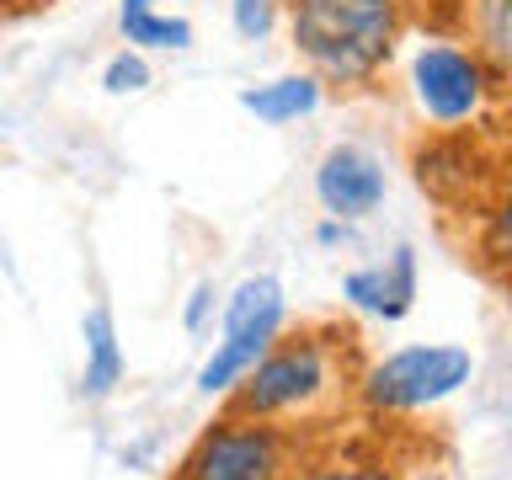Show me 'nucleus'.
<instances>
[{"label":"nucleus","mask_w":512,"mask_h":480,"mask_svg":"<svg viewBox=\"0 0 512 480\" xmlns=\"http://www.w3.org/2000/svg\"><path fill=\"white\" fill-rule=\"evenodd\" d=\"M230 22L240 38H267L272 22H278V0H230Z\"/></svg>","instance_id":"obj_14"},{"label":"nucleus","mask_w":512,"mask_h":480,"mask_svg":"<svg viewBox=\"0 0 512 480\" xmlns=\"http://www.w3.org/2000/svg\"><path fill=\"white\" fill-rule=\"evenodd\" d=\"M240 107H246L256 123L310 118V112L320 107V80L315 75H278V80H267V86H246V91H240Z\"/></svg>","instance_id":"obj_10"},{"label":"nucleus","mask_w":512,"mask_h":480,"mask_svg":"<svg viewBox=\"0 0 512 480\" xmlns=\"http://www.w3.org/2000/svg\"><path fill=\"white\" fill-rule=\"evenodd\" d=\"M80 336H86V368H80V390L86 400H107L123 384V347H118V326H112L107 304H91L86 320H80Z\"/></svg>","instance_id":"obj_9"},{"label":"nucleus","mask_w":512,"mask_h":480,"mask_svg":"<svg viewBox=\"0 0 512 480\" xmlns=\"http://www.w3.org/2000/svg\"><path fill=\"white\" fill-rule=\"evenodd\" d=\"M491 256L512 272V192L496 203V214H491Z\"/></svg>","instance_id":"obj_15"},{"label":"nucleus","mask_w":512,"mask_h":480,"mask_svg":"<svg viewBox=\"0 0 512 480\" xmlns=\"http://www.w3.org/2000/svg\"><path fill=\"white\" fill-rule=\"evenodd\" d=\"M288 315L283 283L278 278H246L224 299V336L219 347L208 352V363L198 368V390L203 395H230L240 379L262 363V352L278 342Z\"/></svg>","instance_id":"obj_3"},{"label":"nucleus","mask_w":512,"mask_h":480,"mask_svg":"<svg viewBox=\"0 0 512 480\" xmlns=\"http://www.w3.org/2000/svg\"><path fill=\"white\" fill-rule=\"evenodd\" d=\"M102 86L112 96H134V91L150 86V64H144L139 48H118V54L102 64Z\"/></svg>","instance_id":"obj_12"},{"label":"nucleus","mask_w":512,"mask_h":480,"mask_svg":"<svg viewBox=\"0 0 512 480\" xmlns=\"http://www.w3.org/2000/svg\"><path fill=\"white\" fill-rule=\"evenodd\" d=\"M310 480H395V475L368 470V464H336V470H315Z\"/></svg>","instance_id":"obj_17"},{"label":"nucleus","mask_w":512,"mask_h":480,"mask_svg":"<svg viewBox=\"0 0 512 480\" xmlns=\"http://www.w3.org/2000/svg\"><path fill=\"white\" fill-rule=\"evenodd\" d=\"M411 86H416V102L427 107V118L459 123L480 107L486 75H480L475 54H464V48H454V43H432L411 64Z\"/></svg>","instance_id":"obj_6"},{"label":"nucleus","mask_w":512,"mask_h":480,"mask_svg":"<svg viewBox=\"0 0 512 480\" xmlns=\"http://www.w3.org/2000/svg\"><path fill=\"white\" fill-rule=\"evenodd\" d=\"M118 32L128 48H171V54H182V48H192V22L187 16H166L155 6V0H123L118 6Z\"/></svg>","instance_id":"obj_11"},{"label":"nucleus","mask_w":512,"mask_h":480,"mask_svg":"<svg viewBox=\"0 0 512 480\" xmlns=\"http://www.w3.org/2000/svg\"><path fill=\"white\" fill-rule=\"evenodd\" d=\"M315 198L331 219H363L384 203V166L358 144H336L315 171Z\"/></svg>","instance_id":"obj_7"},{"label":"nucleus","mask_w":512,"mask_h":480,"mask_svg":"<svg viewBox=\"0 0 512 480\" xmlns=\"http://www.w3.org/2000/svg\"><path fill=\"white\" fill-rule=\"evenodd\" d=\"M283 470V438L246 416H224L187 459V480H283Z\"/></svg>","instance_id":"obj_5"},{"label":"nucleus","mask_w":512,"mask_h":480,"mask_svg":"<svg viewBox=\"0 0 512 480\" xmlns=\"http://www.w3.org/2000/svg\"><path fill=\"white\" fill-rule=\"evenodd\" d=\"M208 310H214V283H198L192 288V299H187V331H203V320H208Z\"/></svg>","instance_id":"obj_16"},{"label":"nucleus","mask_w":512,"mask_h":480,"mask_svg":"<svg viewBox=\"0 0 512 480\" xmlns=\"http://www.w3.org/2000/svg\"><path fill=\"white\" fill-rule=\"evenodd\" d=\"M299 54L331 80H368L390 59L395 0H294Z\"/></svg>","instance_id":"obj_1"},{"label":"nucleus","mask_w":512,"mask_h":480,"mask_svg":"<svg viewBox=\"0 0 512 480\" xmlns=\"http://www.w3.org/2000/svg\"><path fill=\"white\" fill-rule=\"evenodd\" d=\"M342 294L358 304V310H368V315L400 320V315L411 310V299H416V256L400 246L390 256V267H358V272H347Z\"/></svg>","instance_id":"obj_8"},{"label":"nucleus","mask_w":512,"mask_h":480,"mask_svg":"<svg viewBox=\"0 0 512 480\" xmlns=\"http://www.w3.org/2000/svg\"><path fill=\"white\" fill-rule=\"evenodd\" d=\"M470 374H475V358L454 342L406 347V352H390L379 368H368L363 400L379 411H422L448 400L459 384H470Z\"/></svg>","instance_id":"obj_4"},{"label":"nucleus","mask_w":512,"mask_h":480,"mask_svg":"<svg viewBox=\"0 0 512 480\" xmlns=\"http://www.w3.org/2000/svg\"><path fill=\"white\" fill-rule=\"evenodd\" d=\"M336 384V342L320 336H288L262 352V363L230 390V411L246 422H272V416L310 411L320 395Z\"/></svg>","instance_id":"obj_2"},{"label":"nucleus","mask_w":512,"mask_h":480,"mask_svg":"<svg viewBox=\"0 0 512 480\" xmlns=\"http://www.w3.org/2000/svg\"><path fill=\"white\" fill-rule=\"evenodd\" d=\"M480 38L502 64H512V0H480Z\"/></svg>","instance_id":"obj_13"}]
</instances>
